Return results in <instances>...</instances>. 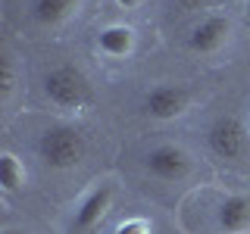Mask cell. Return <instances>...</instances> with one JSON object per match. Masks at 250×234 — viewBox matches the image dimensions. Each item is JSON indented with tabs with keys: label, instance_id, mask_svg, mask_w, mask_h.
Segmentation results:
<instances>
[{
	"label": "cell",
	"instance_id": "cell-1",
	"mask_svg": "<svg viewBox=\"0 0 250 234\" xmlns=\"http://www.w3.org/2000/svg\"><path fill=\"white\" fill-rule=\"evenodd\" d=\"M44 94L57 109L66 113H82L91 106L94 100V88L88 81V75L75 66H57L44 75Z\"/></svg>",
	"mask_w": 250,
	"mask_h": 234
},
{
	"label": "cell",
	"instance_id": "cell-2",
	"mask_svg": "<svg viewBox=\"0 0 250 234\" xmlns=\"http://www.w3.org/2000/svg\"><path fill=\"white\" fill-rule=\"evenodd\" d=\"M84 150H88L84 135L72 125H50L38 137V156L50 169H75L84 159Z\"/></svg>",
	"mask_w": 250,
	"mask_h": 234
},
{
	"label": "cell",
	"instance_id": "cell-3",
	"mask_svg": "<svg viewBox=\"0 0 250 234\" xmlns=\"http://www.w3.org/2000/svg\"><path fill=\"white\" fill-rule=\"evenodd\" d=\"M207 147L219 159H241L247 153V128L238 116H216L207 128Z\"/></svg>",
	"mask_w": 250,
	"mask_h": 234
},
{
	"label": "cell",
	"instance_id": "cell-4",
	"mask_svg": "<svg viewBox=\"0 0 250 234\" xmlns=\"http://www.w3.org/2000/svg\"><path fill=\"white\" fill-rule=\"evenodd\" d=\"M144 162H147V172L160 181H182L191 172V156L175 144H156Z\"/></svg>",
	"mask_w": 250,
	"mask_h": 234
},
{
	"label": "cell",
	"instance_id": "cell-5",
	"mask_svg": "<svg viewBox=\"0 0 250 234\" xmlns=\"http://www.w3.org/2000/svg\"><path fill=\"white\" fill-rule=\"evenodd\" d=\"M109 206H113V187L100 184L78 203L75 215H72V234H94L100 228V222L106 218Z\"/></svg>",
	"mask_w": 250,
	"mask_h": 234
},
{
	"label": "cell",
	"instance_id": "cell-6",
	"mask_svg": "<svg viewBox=\"0 0 250 234\" xmlns=\"http://www.w3.org/2000/svg\"><path fill=\"white\" fill-rule=\"evenodd\" d=\"M185 106H188V91L182 84H156L144 94V113L160 122L182 116Z\"/></svg>",
	"mask_w": 250,
	"mask_h": 234
},
{
	"label": "cell",
	"instance_id": "cell-7",
	"mask_svg": "<svg viewBox=\"0 0 250 234\" xmlns=\"http://www.w3.org/2000/svg\"><path fill=\"white\" fill-rule=\"evenodd\" d=\"M229 31H231V25L225 16H207V19H200V25H194L191 38H188V47L194 53H216L225 44Z\"/></svg>",
	"mask_w": 250,
	"mask_h": 234
},
{
	"label": "cell",
	"instance_id": "cell-8",
	"mask_svg": "<svg viewBox=\"0 0 250 234\" xmlns=\"http://www.w3.org/2000/svg\"><path fill=\"white\" fill-rule=\"evenodd\" d=\"M219 228L229 231V234H238V231H247L250 228V197H241V194H234V197H225L219 203Z\"/></svg>",
	"mask_w": 250,
	"mask_h": 234
},
{
	"label": "cell",
	"instance_id": "cell-9",
	"mask_svg": "<svg viewBox=\"0 0 250 234\" xmlns=\"http://www.w3.org/2000/svg\"><path fill=\"white\" fill-rule=\"evenodd\" d=\"M78 6H82V0H35L31 3V16L41 25H62L66 19L75 16Z\"/></svg>",
	"mask_w": 250,
	"mask_h": 234
},
{
	"label": "cell",
	"instance_id": "cell-10",
	"mask_svg": "<svg viewBox=\"0 0 250 234\" xmlns=\"http://www.w3.org/2000/svg\"><path fill=\"white\" fill-rule=\"evenodd\" d=\"M97 47L106 57H128L135 50V31L128 25H106L97 35Z\"/></svg>",
	"mask_w": 250,
	"mask_h": 234
},
{
	"label": "cell",
	"instance_id": "cell-11",
	"mask_svg": "<svg viewBox=\"0 0 250 234\" xmlns=\"http://www.w3.org/2000/svg\"><path fill=\"white\" fill-rule=\"evenodd\" d=\"M22 184H25V169H22V162L16 159L13 153H3L0 156V187H3L6 194H16Z\"/></svg>",
	"mask_w": 250,
	"mask_h": 234
},
{
	"label": "cell",
	"instance_id": "cell-12",
	"mask_svg": "<svg viewBox=\"0 0 250 234\" xmlns=\"http://www.w3.org/2000/svg\"><path fill=\"white\" fill-rule=\"evenodd\" d=\"M16 62H13V57L10 53H3V59H0V97H10L13 94V84H16Z\"/></svg>",
	"mask_w": 250,
	"mask_h": 234
},
{
	"label": "cell",
	"instance_id": "cell-13",
	"mask_svg": "<svg viewBox=\"0 0 250 234\" xmlns=\"http://www.w3.org/2000/svg\"><path fill=\"white\" fill-rule=\"evenodd\" d=\"M116 234H150V228H147L144 218H128V222H122L116 228Z\"/></svg>",
	"mask_w": 250,
	"mask_h": 234
},
{
	"label": "cell",
	"instance_id": "cell-14",
	"mask_svg": "<svg viewBox=\"0 0 250 234\" xmlns=\"http://www.w3.org/2000/svg\"><path fill=\"white\" fill-rule=\"evenodd\" d=\"M213 0H175V6H182V10H203V6H209Z\"/></svg>",
	"mask_w": 250,
	"mask_h": 234
},
{
	"label": "cell",
	"instance_id": "cell-15",
	"mask_svg": "<svg viewBox=\"0 0 250 234\" xmlns=\"http://www.w3.org/2000/svg\"><path fill=\"white\" fill-rule=\"evenodd\" d=\"M116 3H119L122 10H135V6L141 3V0H116Z\"/></svg>",
	"mask_w": 250,
	"mask_h": 234
},
{
	"label": "cell",
	"instance_id": "cell-16",
	"mask_svg": "<svg viewBox=\"0 0 250 234\" xmlns=\"http://www.w3.org/2000/svg\"><path fill=\"white\" fill-rule=\"evenodd\" d=\"M3 234H22V231H16V228H6V231H3Z\"/></svg>",
	"mask_w": 250,
	"mask_h": 234
}]
</instances>
